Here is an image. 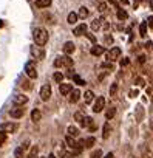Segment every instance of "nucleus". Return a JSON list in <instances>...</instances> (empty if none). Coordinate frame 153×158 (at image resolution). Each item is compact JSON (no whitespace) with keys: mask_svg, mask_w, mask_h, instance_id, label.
Segmentation results:
<instances>
[{"mask_svg":"<svg viewBox=\"0 0 153 158\" xmlns=\"http://www.w3.org/2000/svg\"><path fill=\"white\" fill-rule=\"evenodd\" d=\"M33 39H34L36 45L43 47V45L48 42V33H46V30H45V28H36V30L33 31Z\"/></svg>","mask_w":153,"mask_h":158,"instance_id":"f257e3e1","label":"nucleus"},{"mask_svg":"<svg viewBox=\"0 0 153 158\" xmlns=\"http://www.w3.org/2000/svg\"><path fill=\"white\" fill-rule=\"evenodd\" d=\"M54 67H56V68H60V67H66V68H70V67H73V59H71L68 54H65V56H59V57L54 60Z\"/></svg>","mask_w":153,"mask_h":158,"instance_id":"f03ea898","label":"nucleus"},{"mask_svg":"<svg viewBox=\"0 0 153 158\" xmlns=\"http://www.w3.org/2000/svg\"><path fill=\"white\" fill-rule=\"evenodd\" d=\"M105 57H107V60L115 62L116 59L121 57V48H119V47H113L111 50H108V51L105 53Z\"/></svg>","mask_w":153,"mask_h":158,"instance_id":"7ed1b4c3","label":"nucleus"},{"mask_svg":"<svg viewBox=\"0 0 153 158\" xmlns=\"http://www.w3.org/2000/svg\"><path fill=\"white\" fill-rule=\"evenodd\" d=\"M25 73L30 79H36L37 77V71H36V64L34 62H26L25 65Z\"/></svg>","mask_w":153,"mask_h":158,"instance_id":"20e7f679","label":"nucleus"},{"mask_svg":"<svg viewBox=\"0 0 153 158\" xmlns=\"http://www.w3.org/2000/svg\"><path fill=\"white\" fill-rule=\"evenodd\" d=\"M30 51H31V56L34 57V59H43L45 57V51L42 50V47H39V45H33L31 48H30Z\"/></svg>","mask_w":153,"mask_h":158,"instance_id":"39448f33","label":"nucleus"},{"mask_svg":"<svg viewBox=\"0 0 153 158\" xmlns=\"http://www.w3.org/2000/svg\"><path fill=\"white\" fill-rule=\"evenodd\" d=\"M50 98H51V85L50 84H45L40 89V99L42 101H48Z\"/></svg>","mask_w":153,"mask_h":158,"instance_id":"423d86ee","label":"nucleus"},{"mask_svg":"<svg viewBox=\"0 0 153 158\" xmlns=\"http://www.w3.org/2000/svg\"><path fill=\"white\" fill-rule=\"evenodd\" d=\"M104 107H105V98H104V96H99V98L96 99L95 106H93V112H95V113H101V112L104 110Z\"/></svg>","mask_w":153,"mask_h":158,"instance_id":"0eeeda50","label":"nucleus"},{"mask_svg":"<svg viewBox=\"0 0 153 158\" xmlns=\"http://www.w3.org/2000/svg\"><path fill=\"white\" fill-rule=\"evenodd\" d=\"M23 113H25V109H23V107H20V106H17V107H14V109H11V110H10L11 118H22V116H23Z\"/></svg>","mask_w":153,"mask_h":158,"instance_id":"6e6552de","label":"nucleus"},{"mask_svg":"<svg viewBox=\"0 0 153 158\" xmlns=\"http://www.w3.org/2000/svg\"><path fill=\"white\" fill-rule=\"evenodd\" d=\"M2 130L6 133H14L17 130V124L16 123H5V124H2Z\"/></svg>","mask_w":153,"mask_h":158,"instance_id":"1a4fd4ad","label":"nucleus"},{"mask_svg":"<svg viewBox=\"0 0 153 158\" xmlns=\"http://www.w3.org/2000/svg\"><path fill=\"white\" fill-rule=\"evenodd\" d=\"M71 90H73V85L71 84H59V92L63 95V96H68L70 93H71Z\"/></svg>","mask_w":153,"mask_h":158,"instance_id":"9d476101","label":"nucleus"},{"mask_svg":"<svg viewBox=\"0 0 153 158\" xmlns=\"http://www.w3.org/2000/svg\"><path fill=\"white\" fill-rule=\"evenodd\" d=\"M85 33H87V25H85V23H81L79 27H76V28L73 30V34L78 36V37H79V36H84Z\"/></svg>","mask_w":153,"mask_h":158,"instance_id":"9b49d317","label":"nucleus"},{"mask_svg":"<svg viewBox=\"0 0 153 158\" xmlns=\"http://www.w3.org/2000/svg\"><path fill=\"white\" fill-rule=\"evenodd\" d=\"M13 101H14L16 106H23V104L28 102V96H25V95H16Z\"/></svg>","mask_w":153,"mask_h":158,"instance_id":"f8f14e48","label":"nucleus"},{"mask_svg":"<svg viewBox=\"0 0 153 158\" xmlns=\"http://www.w3.org/2000/svg\"><path fill=\"white\" fill-rule=\"evenodd\" d=\"M79 98H81V92L79 90H71V93H70V102L71 104H76L79 101Z\"/></svg>","mask_w":153,"mask_h":158,"instance_id":"ddd939ff","label":"nucleus"},{"mask_svg":"<svg viewBox=\"0 0 153 158\" xmlns=\"http://www.w3.org/2000/svg\"><path fill=\"white\" fill-rule=\"evenodd\" d=\"M74 50H76V47H74L73 42H65V45H63V53L65 54H71V53H74Z\"/></svg>","mask_w":153,"mask_h":158,"instance_id":"4468645a","label":"nucleus"},{"mask_svg":"<svg viewBox=\"0 0 153 158\" xmlns=\"http://www.w3.org/2000/svg\"><path fill=\"white\" fill-rule=\"evenodd\" d=\"M104 53H105V48H104V47H101V45L91 47V54H93V56H101V54H104Z\"/></svg>","mask_w":153,"mask_h":158,"instance_id":"2eb2a0df","label":"nucleus"},{"mask_svg":"<svg viewBox=\"0 0 153 158\" xmlns=\"http://www.w3.org/2000/svg\"><path fill=\"white\" fill-rule=\"evenodd\" d=\"M110 135H111V126H110V123H105L104 124V129H102V138L107 139Z\"/></svg>","mask_w":153,"mask_h":158,"instance_id":"dca6fc26","label":"nucleus"},{"mask_svg":"<svg viewBox=\"0 0 153 158\" xmlns=\"http://www.w3.org/2000/svg\"><path fill=\"white\" fill-rule=\"evenodd\" d=\"M102 22H104L102 17H101V19H95V20L91 22V30H93V31H99L101 27H102Z\"/></svg>","mask_w":153,"mask_h":158,"instance_id":"f3484780","label":"nucleus"},{"mask_svg":"<svg viewBox=\"0 0 153 158\" xmlns=\"http://www.w3.org/2000/svg\"><path fill=\"white\" fill-rule=\"evenodd\" d=\"M66 132H68V136H73V138L79 136V129L74 127V126H70V127L66 129Z\"/></svg>","mask_w":153,"mask_h":158,"instance_id":"a211bd4d","label":"nucleus"},{"mask_svg":"<svg viewBox=\"0 0 153 158\" xmlns=\"http://www.w3.org/2000/svg\"><path fill=\"white\" fill-rule=\"evenodd\" d=\"M78 19H79V16L76 14V13H70L68 17H66V22H68L70 25H74L76 22H78Z\"/></svg>","mask_w":153,"mask_h":158,"instance_id":"6ab92c4d","label":"nucleus"},{"mask_svg":"<svg viewBox=\"0 0 153 158\" xmlns=\"http://www.w3.org/2000/svg\"><path fill=\"white\" fill-rule=\"evenodd\" d=\"M93 99H95V93H93L91 90H87L85 95H84V101H85V104H90Z\"/></svg>","mask_w":153,"mask_h":158,"instance_id":"aec40b11","label":"nucleus"},{"mask_svg":"<svg viewBox=\"0 0 153 158\" xmlns=\"http://www.w3.org/2000/svg\"><path fill=\"white\" fill-rule=\"evenodd\" d=\"M31 119H33L34 123H37V121H40V119H42V113H40V110H37V109H34V110L31 112Z\"/></svg>","mask_w":153,"mask_h":158,"instance_id":"412c9836","label":"nucleus"},{"mask_svg":"<svg viewBox=\"0 0 153 158\" xmlns=\"http://www.w3.org/2000/svg\"><path fill=\"white\" fill-rule=\"evenodd\" d=\"M95 143H96V139H95L93 136H88V138H85V139H84V147L90 149V147H93V146H95Z\"/></svg>","mask_w":153,"mask_h":158,"instance_id":"4be33fe9","label":"nucleus"},{"mask_svg":"<svg viewBox=\"0 0 153 158\" xmlns=\"http://www.w3.org/2000/svg\"><path fill=\"white\" fill-rule=\"evenodd\" d=\"M51 5V0H36V6L37 8H46Z\"/></svg>","mask_w":153,"mask_h":158,"instance_id":"5701e85b","label":"nucleus"},{"mask_svg":"<svg viewBox=\"0 0 153 158\" xmlns=\"http://www.w3.org/2000/svg\"><path fill=\"white\" fill-rule=\"evenodd\" d=\"M78 16H79L81 19H87V17H88V10H87L85 6H81V8H79V13H78Z\"/></svg>","mask_w":153,"mask_h":158,"instance_id":"b1692460","label":"nucleus"},{"mask_svg":"<svg viewBox=\"0 0 153 158\" xmlns=\"http://www.w3.org/2000/svg\"><path fill=\"white\" fill-rule=\"evenodd\" d=\"M105 116H107V119H113V118L116 116V109H115V107H110V109L105 112Z\"/></svg>","mask_w":153,"mask_h":158,"instance_id":"393cba45","label":"nucleus"},{"mask_svg":"<svg viewBox=\"0 0 153 158\" xmlns=\"http://www.w3.org/2000/svg\"><path fill=\"white\" fill-rule=\"evenodd\" d=\"M23 153H25V149H23L22 146H19V147L16 149V152H14V156H16V158H23Z\"/></svg>","mask_w":153,"mask_h":158,"instance_id":"a878e982","label":"nucleus"},{"mask_svg":"<svg viewBox=\"0 0 153 158\" xmlns=\"http://www.w3.org/2000/svg\"><path fill=\"white\" fill-rule=\"evenodd\" d=\"M73 81L78 84V85H85V81H84L81 76H78V74H73Z\"/></svg>","mask_w":153,"mask_h":158,"instance_id":"bb28decb","label":"nucleus"},{"mask_svg":"<svg viewBox=\"0 0 153 158\" xmlns=\"http://www.w3.org/2000/svg\"><path fill=\"white\" fill-rule=\"evenodd\" d=\"M139 34L144 37V36H147V23L145 22H142L141 25H139Z\"/></svg>","mask_w":153,"mask_h":158,"instance_id":"cd10ccee","label":"nucleus"},{"mask_svg":"<svg viewBox=\"0 0 153 158\" xmlns=\"http://www.w3.org/2000/svg\"><path fill=\"white\" fill-rule=\"evenodd\" d=\"M53 77H54V81H56L57 84H60V82L63 81V74H62V73H59V71H56Z\"/></svg>","mask_w":153,"mask_h":158,"instance_id":"c85d7f7f","label":"nucleus"},{"mask_svg":"<svg viewBox=\"0 0 153 158\" xmlns=\"http://www.w3.org/2000/svg\"><path fill=\"white\" fill-rule=\"evenodd\" d=\"M84 118H85V116H84V113H82V112H76V113H74V119L78 121L79 124L84 121Z\"/></svg>","mask_w":153,"mask_h":158,"instance_id":"c756f323","label":"nucleus"},{"mask_svg":"<svg viewBox=\"0 0 153 158\" xmlns=\"http://www.w3.org/2000/svg\"><path fill=\"white\" fill-rule=\"evenodd\" d=\"M127 11H124V10H118V19L119 20H125L127 19Z\"/></svg>","mask_w":153,"mask_h":158,"instance_id":"7c9ffc66","label":"nucleus"},{"mask_svg":"<svg viewBox=\"0 0 153 158\" xmlns=\"http://www.w3.org/2000/svg\"><path fill=\"white\" fill-rule=\"evenodd\" d=\"M101 67H102L104 70H110V71L115 68V67H113V64H111L110 60H107V62H102V65H101Z\"/></svg>","mask_w":153,"mask_h":158,"instance_id":"2f4dec72","label":"nucleus"},{"mask_svg":"<svg viewBox=\"0 0 153 158\" xmlns=\"http://www.w3.org/2000/svg\"><path fill=\"white\" fill-rule=\"evenodd\" d=\"M116 93H118V84L115 82V84H111V87H110V96H116Z\"/></svg>","mask_w":153,"mask_h":158,"instance_id":"473e14b6","label":"nucleus"},{"mask_svg":"<svg viewBox=\"0 0 153 158\" xmlns=\"http://www.w3.org/2000/svg\"><path fill=\"white\" fill-rule=\"evenodd\" d=\"M142 109H144L142 106H138V112H136V118H138V121H141L142 116H144V110H142Z\"/></svg>","mask_w":153,"mask_h":158,"instance_id":"72a5a7b5","label":"nucleus"},{"mask_svg":"<svg viewBox=\"0 0 153 158\" xmlns=\"http://www.w3.org/2000/svg\"><path fill=\"white\" fill-rule=\"evenodd\" d=\"M141 158H153V153L150 152V149H144V152H142Z\"/></svg>","mask_w":153,"mask_h":158,"instance_id":"f704fd0d","label":"nucleus"},{"mask_svg":"<svg viewBox=\"0 0 153 158\" xmlns=\"http://www.w3.org/2000/svg\"><path fill=\"white\" fill-rule=\"evenodd\" d=\"M90 158H102V150H99V149H98V150H95V152L91 153V156H90Z\"/></svg>","mask_w":153,"mask_h":158,"instance_id":"c9c22d12","label":"nucleus"},{"mask_svg":"<svg viewBox=\"0 0 153 158\" xmlns=\"http://www.w3.org/2000/svg\"><path fill=\"white\" fill-rule=\"evenodd\" d=\"M5 141H6V132L0 130V146H2V144H3Z\"/></svg>","mask_w":153,"mask_h":158,"instance_id":"e433bc0d","label":"nucleus"},{"mask_svg":"<svg viewBox=\"0 0 153 158\" xmlns=\"http://www.w3.org/2000/svg\"><path fill=\"white\" fill-rule=\"evenodd\" d=\"M135 84H136V85H141V87H144V85H145V81H144L142 77H136V79H135Z\"/></svg>","mask_w":153,"mask_h":158,"instance_id":"4c0bfd02","label":"nucleus"},{"mask_svg":"<svg viewBox=\"0 0 153 158\" xmlns=\"http://www.w3.org/2000/svg\"><path fill=\"white\" fill-rule=\"evenodd\" d=\"M127 65H130V59H128V57L121 59V67H127Z\"/></svg>","mask_w":153,"mask_h":158,"instance_id":"58836bf2","label":"nucleus"},{"mask_svg":"<svg viewBox=\"0 0 153 158\" xmlns=\"http://www.w3.org/2000/svg\"><path fill=\"white\" fill-rule=\"evenodd\" d=\"M37 152H39V147H37V146H34V147L31 149V153H30V156H36V158H37Z\"/></svg>","mask_w":153,"mask_h":158,"instance_id":"ea45409f","label":"nucleus"},{"mask_svg":"<svg viewBox=\"0 0 153 158\" xmlns=\"http://www.w3.org/2000/svg\"><path fill=\"white\" fill-rule=\"evenodd\" d=\"M62 158H74V153H70V152H63V153H62Z\"/></svg>","mask_w":153,"mask_h":158,"instance_id":"a19ab883","label":"nucleus"},{"mask_svg":"<svg viewBox=\"0 0 153 158\" xmlns=\"http://www.w3.org/2000/svg\"><path fill=\"white\" fill-rule=\"evenodd\" d=\"M105 10H107V5H105V3H101V5H99V11H101V13H104Z\"/></svg>","mask_w":153,"mask_h":158,"instance_id":"79ce46f5","label":"nucleus"},{"mask_svg":"<svg viewBox=\"0 0 153 158\" xmlns=\"http://www.w3.org/2000/svg\"><path fill=\"white\" fill-rule=\"evenodd\" d=\"M85 36H87V37H88L90 40H91V42H96V37H95L93 34H87V33H85Z\"/></svg>","mask_w":153,"mask_h":158,"instance_id":"37998d69","label":"nucleus"},{"mask_svg":"<svg viewBox=\"0 0 153 158\" xmlns=\"http://www.w3.org/2000/svg\"><path fill=\"white\" fill-rule=\"evenodd\" d=\"M22 87H23V89H31V85H30V82H26V81H23V84H22Z\"/></svg>","mask_w":153,"mask_h":158,"instance_id":"c03bdc74","label":"nucleus"},{"mask_svg":"<svg viewBox=\"0 0 153 158\" xmlns=\"http://www.w3.org/2000/svg\"><path fill=\"white\" fill-rule=\"evenodd\" d=\"M105 42H107V44H111V42H113V37H111V36H107V37H105Z\"/></svg>","mask_w":153,"mask_h":158,"instance_id":"a18cd8bd","label":"nucleus"},{"mask_svg":"<svg viewBox=\"0 0 153 158\" xmlns=\"http://www.w3.org/2000/svg\"><path fill=\"white\" fill-rule=\"evenodd\" d=\"M138 60H139V64H144V62H145V56H139Z\"/></svg>","mask_w":153,"mask_h":158,"instance_id":"49530a36","label":"nucleus"},{"mask_svg":"<svg viewBox=\"0 0 153 158\" xmlns=\"http://www.w3.org/2000/svg\"><path fill=\"white\" fill-rule=\"evenodd\" d=\"M118 2L122 3V5H127V3H128V0H116V3H118Z\"/></svg>","mask_w":153,"mask_h":158,"instance_id":"de8ad7c7","label":"nucleus"},{"mask_svg":"<svg viewBox=\"0 0 153 158\" xmlns=\"http://www.w3.org/2000/svg\"><path fill=\"white\" fill-rule=\"evenodd\" d=\"M130 95H131V98H135V96L138 95V90H131V92H130Z\"/></svg>","mask_w":153,"mask_h":158,"instance_id":"09e8293b","label":"nucleus"},{"mask_svg":"<svg viewBox=\"0 0 153 158\" xmlns=\"http://www.w3.org/2000/svg\"><path fill=\"white\" fill-rule=\"evenodd\" d=\"M148 27H150V28H153V17H150V19H148Z\"/></svg>","mask_w":153,"mask_h":158,"instance_id":"8fccbe9b","label":"nucleus"},{"mask_svg":"<svg viewBox=\"0 0 153 158\" xmlns=\"http://www.w3.org/2000/svg\"><path fill=\"white\" fill-rule=\"evenodd\" d=\"M104 158H115V155H113L111 152H108V153H107V155H105Z\"/></svg>","mask_w":153,"mask_h":158,"instance_id":"3c124183","label":"nucleus"},{"mask_svg":"<svg viewBox=\"0 0 153 158\" xmlns=\"http://www.w3.org/2000/svg\"><path fill=\"white\" fill-rule=\"evenodd\" d=\"M48 158H56V156H54V153H50V155H48Z\"/></svg>","mask_w":153,"mask_h":158,"instance_id":"603ef678","label":"nucleus"},{"mask_svg":"<svg viewBox=\"0 0 153 158\" xmlns=\"http://www.w3.org/2000/svg\"><path fill=\"white\" fill-rule=\"evenodd\" d=\"M150 8L153 10V0H151V2H150Z\"/></svg>","mask_w":153,"mask_h":158,"instance_id":"864d4df0","label":"nucleus"},{"mask_svg":"<svg viewBox=\"0 0 153 158\" xmlns=\"http://www.w3.org/2000/svg\"><path fill=\"white\" fill-rule=\"evenodd\" d=\"M151 102H153V93H151Z\"/></svg>","mask_w":153,"mask_h":158,"instance_id":"5fc2aeb1","label":"nucleus"},{"mask_svg":"<svg viewBox=\"0 0 153 158\" xmlns=\"http://www.w3.org/2000/svg\"><path fill=\"white\" fill-rule=\"evenodd\" d=\"M28 158H36V156H28Z\"/></svg>","mask_w":153,"mask_h":158,"instance_id":"6e6d98bb","label":"nucleus"}]
</instances>
